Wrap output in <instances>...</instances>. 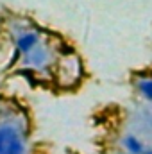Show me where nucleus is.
Returning a JSON list of instances; mask_svg holds the SVG:
<instances>
[{"label":"nucleus","mask_w":152,"mask_h":154,"mask_svg":"<svg viewBox=\"0 0 152 154\" xmlns=\"http://www.w3.org/2000/svg\"><path fill=\"white\" fill-rule=\"evenodd\" d=\"M84 75V65L81 56H77L74 50L65 52L63 56H59L56 59V66L52 77L56 79L57 86L63 90H72L82 81Z\"/></svg>","instance_id":"obj_1"},{"label":"nucleus","mask_w":152,"mask_h":154,"mask_svg":"<svg viewBox=\"0 0 152 154\" xmlns=\"http://www.w3.org/2000/svg\"><path fill=\"white\" fill-rule=\"evenodd\" d=\"M39 34L36 31H23L18 34V38L14 41V50L20 56H27L29 52H32L36 47L39 45Z\"/></svg>","instance_id":"obj_2"},{"label":"nucleus","mask_w":152,"mask_h":154,"mask_svg":"<svg viewBox=\"0 0 152 154\" xmlns=\"http://www.w3.org/2000/svg\"><path fill=\"white\" fill-rule=\"evenodd\" d=\"M122 145H123V149H125L129 154H141L143 151H145L143 142H141L138 136H134V134H127V136H123Z\"/></svg>","instance_id":"obj_4"},{"label":"nucleus","mask_w":152,"mask_h":154,"mask_svg":"<svg viewBox=\"0 0 152 154\" xmlns=\"http://www.w3.org/2000/svg\"><path fill=\"white\" fill-rule=\"evenodd\" d=\"M20 138H22L20 133L13 125H0V154H4Z\"/></svg>","instance_id":"obj_3"},{"label":"nucleus","mask_w":152,"mask_h":154,"mask_svg":"<svg viewBox=\"0 0 152 154\" xmlns=\"http://www.w3.org/2000/svg\"><path fill=\"white\" fill-rule=\"evenodd\" d=\"M141 154H152V149H147V147H145V151H143Z\"/></svg>","instance_id":"obj_7"},{"label":"nucleus","mask_w":152,"mask_h":154,"mask_svg":"<svg viewBox=\"0 0 152 154\" xmlns=\"http://www.w3.org/2000/svg\"><path fill=\"white\" fill-rule=\"evenodd\" d=\"M4 154H25V143H23V140H22V138L16 140Z\"/></svg>","instance_id":"obj_6"},{"label":"nucleus","mask_w":152,"mask_h":154,"mask_svg":"<svg viewBox=\"0 0 152 154\" xmlns=\"http://www.w3.org/2000/svg\"><path fill=\"white\" fill-rule=\"evenodd\" d=\"M136 91L147 100L152 102V75H143L136 79Z\"/></svg>","instance_id":"obj_5"}]
</instances>
